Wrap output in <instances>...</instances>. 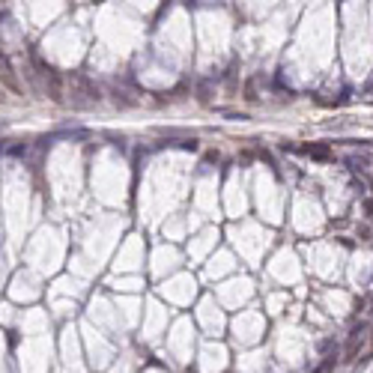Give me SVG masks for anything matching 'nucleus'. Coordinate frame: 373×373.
<instances>
[{"mask_svg":"<svg viewBox=\"0 0 373 373\" xmlns=\"http://www.w3.org/2000/svg\"><path fill=\"white\" fill-rule=\"evenodd\" d=\"M114 105H117V108H135L137 99H129V93H122V90H114Z\"/></svg>","mask_w":373,"mask_h":373,"instance_id":"7ed1b4c3","label":"nucleus"},{"mask_svg":"<svg viewBox=\"0 0 373 373\" xmlns=\"http://www.w3.org/2000/svg\"><path fill=\"white\" fill-rule=\"evenodd\" d=\"M24 153H27V143H24V147L18 143V147H12V150H9V155H24Z\"/></svg>","mask_w":373,"mask_h":373,"instance_id":"6e6552de","label":"nucleus"},{"mask_svg":"<svg viewBox=\"0 0 373 373\" xmlns=\"http://www.w3.org/2000/svg\"><path fill=\"white\" fill-rule=\"evenodd\" d=\"M361 93H373V78L367 81V84H364V90H361Z\"/></svg>","mask_w":373,"mask_h":373,"instance_id":"f8f14e48","label":"nucleus"},{"mask_svg":"<svg viewBox=\"0 0 373 373\" xmlns=\"http://www.w3.org/2000/svg\"><path fill=\"white\" fill-rule=\"evenodd\" d=\"M361 209H364V212L373 218V200H364V203H361Z\"/></svg>","mask_w":373,"mask_h":373,"instance_id":"9b49d317","label":"nucleus"},{"mask_svg":"<svg viewBox=\"0 0 373 373\" xmlns=\"http://www.w3.org/2000/svg\"><path fill=\"white\" fill-rule=\"evenodd\" d=\"M197 102H203V105L212 102V84L209 81H197Z\"/></svg>","mask_w":373,"mask_h":373,"instance_id":"f03ea898","label":"nucleus"},{"mask_svg":"<svg viewBox=\"0 0 373 373\" xmlns=\"http://www.w3.org/2000/svg\"><path fill=\"white\" fill-rule=\"evenodd\" d=\"M346 164H349V170H361V168H364V161H361V158H353V155L346 158Z\"/></svg>","mask_w":373,"mask_h":373,"instance_id":"0eeeda50","label":"nucleus"},{"mask_svg":"<svg viewBox=\"0 0 373 373\" xmlns=\"http://www.w3.org/2000/svg\"><path fill=\"white\" fill-rule=\"evenodd\" d=\"M245 99H248V102H257V99H260V96H257V90H254V81H248V84H245Z\"/></svg>","mask_w":373,"mask_h":373,"instance_id":"423d86ee","label":"nucleus"},{"mask_svg":"<svg viewBox=\"0 0 373 373\" xmlns=\"http://www.w3.org/2000/svg\"><path fill=\"white\" fill-rule=\"evenodd\" d=\"M358 236H361V239H370V227H367V224H361V227H358Z\"/></svg>","mask_w":373,"mask_h":373,"instance_id":"1a4fd4ad","label":"nucleus"},{"mask_svg":"<svg viewBox=\"0 0 373 373\" xmlns=\"http://www.w3.org/2000/svg\"><path fill=\"white\" fill-rule=\"evenodd\" d=\"M224 117H227V119H248L245 114H233V111H224Z\"/></svg>","mask_w":373,"mask_h":373,"instance_id":"9d476101","label":"nucleus"},{"mask_svg":"<svg viewBox=\"0 0 373 373\" xmlns=\"http://www.w3.org/2000/svg\"><path fill=\"white\" fill-rule=\"evenodd\" d=\"M299 153L310 155V158H320V161H325V158H331V150H328L325 143H305V147H299Z\"/></svg>","mask_w":373,"mask_h":373,"instance_id":"f257e3e1","label":"nucleus"},{"mask_svg":"<svg viewBox=\"0 0 373 373\" xmlns=\"http://www.w3.org/2000/svg\"><path fill=\"white\" fill-rule=\"evenodd\" d=\"M105 137L117 147V150H126V135H117V132H105Z\"/></svg>","mask_w":373,"mask_h":373,"instance_id":"20e7f679","label":"nucleus"},{"mask_svg":"<svg viewBox=\"0 0 373 373\" xmlns=\"http://www.w3.org/2000/svg\"><path fill=\"white\" fill-rule=\"evenodd\" d=\"M364 331H367V322H358L356 328H353V331H349V343H356V340L361 338V335H364Z\"/></svg>","mask_w":373,"mask_h":373,"instance_id":"39448f33","label":"nucleus"}]
</instances>
